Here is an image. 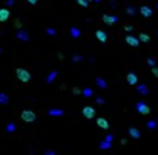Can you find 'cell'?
I'll use <instances>...</instances> for the list:
<instances>
[{
    "mask_svg": "<svg viewBox=\"0 0 158 155\" xmlns=\"http://www.w3.org/2000/svg\"><path fill=\"white\" fill-rule=\"evenodd\" d=\"M16 77L22 83H28L31 80V72L28 69H25V68H17L16 69Z\"/></svg>",
    "mask_w": 158,
    "mask_h": 155,
    "instance_id": "6da1fadb",
    "label": "cell"
},
{
    "mask_svg": "<svg viewBox=\"0 0 158 155\" xmlns=\"http://www.w3.org/2000/svg\"><path fill=\"white\" fill-rule=\"evenodd\" d=\"M20 118H22L25 123H34L35 118H37V115H35V112L31 111V109H25V111H22V114H20Z\"/></svg>",
    "mask_w": 158,
    "mask_h": 155,
    "instance_id": "7a4b0ae2",
    "label": "cell"
},
{
    "mask_svg": "<svg viewBox=\"0 0 158 155\" xmlns=\"http://www.w3.org/2000/svg\"><path fill=\"white\" fill-rule=\"evenodd\" d=\"M135 109L141 114V115H149L151 114V108L148 103H144V101H138L137 105H135Z\"/></svg>",
    "mask_w": 158,
    "mask_h": 155,
    "instance_id": "3957f363",
    "label": "cell"
},
{
    "mask_svg": "<svg viewBox=\"0 0 158 155\" xmlns=\"http://www.w3.org/2000/svg\"><path fill=\"white\" fill-rule=\"evenodd\" d=\"M16 38L17 40H20V42H29V32L26 31V29H19L17 32H16Z\"/></svg>",
    "mask_w": 158,
    "mask_h": 155,
    "instance_id": "277c9868",
    "label": "cell"
},
{
    "mask_svg": "<svg viewBox=\"0 0 158 155\" xmlns=\"http://www.w3.org/2000/svg\"><path fill=\"white\" fill-rule=\"evenodd\" d=\"M138 12H140V14H141L144 19H149V17H152V14H154L152 8H151V6H148V5H143V6H140Z\"/></svg>",
    "mask_w": 158,
    "mask_h": 155,
    "instance_id": "5b68a950",
    "label": "cell"
},
{
    "mask_svg": "<svg viewBox=\"0 0 158 155\" xmlns=\"http://www.w3.org/2000/svg\"><path fill=\"white\" fill-rule=\"evenodd\" d=\"M82 114H83V117H85V118L91 120V118H94V117H95V109L92 108V106H85L83 111H82Z\"/></svg>",
    "mask_w": 158,
    "mask_h": 155,
    "instance_id": "8992f818",
    "label": "cell"
},
{
    "mask_svg": "<svg viewBox=\"0 0 158 155\" xmlns=\"http://www.w3.org/2000/svg\"><path fill=\"white\" fill-rule=\"evenodd\" d=\"M103 22H104V25H108V26H112L114 23L118 22V17L117 16H111V14H104L103 16Z\"/></svg>",
    "mask_w": 158,
    "mask_h": 155,
    "instance_id": "52a82bcc",
    "label": "cell"
},
{
    "mask_svg": "<svg viewBox=\"0 0 158 155\" xmlns=\"http://www.w3.org/2000/svg\"><path fill=\"white\" fill-rule=\"evenodd\" d=\"M126 43L129 46H132V48H137L140 45V40H138V37H134V35H126Z\"/></svg>",
    "mask_w": 158,
    "mask_h": 155,
    "instance_id": "ba28073f",
    "label": "cell"
},
{
    "mask_svg": "<svg viewBox=\"0 0 158 155\" xmlns=\"http://www.w3.org/2000/svg\"><path fill=\"white\" fill-rule=\"evenodd\" d=\"M126 82H127L130 86H135V85H138V77H137V74H134V72H129V74L126 75Z\"/></svg>",
    "mask_w": 158,
    "mask_h": 155,
    "instance_id": "9c48e42d",
    "label": "cell"
},
{
    "mask_svg": "<svg viewBox=\"0 0 158 155\" xmlns=\"http://www.w3.org/2000/svg\"><path fill=\"white\" fill-rule=\"evenodd\" d=\"M11 16V12L8 8H0V23H5Z\"/></svg>",
    "mask_w": 158,
    "mask_h": 155,
    "instance_id": "30bf717a",
    "label": "cell"
},
{
    "mask_svg": "<svg viewBox=\"0 0 158 155\" xmlns=\"http://www.w3.org/2000/svg\"><path fill=\"white\" fill-rule=\"evenodd\" d=\"M95 37H97V40L101 42V43H106L108 42V34L104 32V31H101V29H97L95 31Z\"/></svg>",
    "mask_w": 158,
    "mask_h": 155,
    "instance_id": "8fae6325",
    "label": "cell"
},
{
    "mask_svg": "<svg viewBox=\"0 0 158 155\" xmlns=\"http://www.w3.org/2000/svg\"><path fill=\"white\" fill-rule=\"evenodd\" d=\"M97 126L100 127V129H104V131H108L109 129V121L106 120V118H103V117H100V118H97Z\"/></svg>",
    "mask_w": 158,
    "mask_h": 155,
    "instance_id": "7c38bea8",
    "label": "cell"
},
{
    "mask_svg": "<svg viewBox=\"0 0 158 155\" xmlns=\"http://www.w3.org/2000/svg\"><path fill=\"white\" fill-rule=\"evenodd\" d=\"M127 134L130 135V137H132V138H135V140H138L140 137H141V132H140V129H137V127H129L127 129Z\"/></svg>",
    "mask_w": 158,
    "mask_h": 155,
    "instance_id": "4fadbf2b",
    "label": "cell"
},
{
    "mask_svg": "<svg viewBox=\"0 0 158 155\" xmlns=\"http://www.w3.org/2000/svg\"><path fill=\"white\" fill-rule=\"evenodd\" d=\"M69 35H71L72 38H80V35H82V31L78 29L77 26H71V28H69Z\"/></svg>",
    "mask_w": 158,
    "mask_h": 155,
    "instance_id": "5bb4252c",
    "label": "cell"
},
{
    "mask_svg": "<svg viewBox=\"0 0 158 155\" xmlns=\"http://www.w3.org/2000/svg\"><path fill=\"white\" fill-rule=\"evenodd\" d=\"M63 114H64L63 109H49L48 111V115H51V117H61Z\"/></svg>",
    "mask_w": 158,
    "mask_h": 155,
    "instance_id": "9a60e30c",
    "label": "cell"
},
{
    "mask_svg": "<svg viewBox=\"0 0 158 155\" xmlns=\"http://www.w3.org/2000/svg\"><path fill=\"white\" fill-rule=\"evenodd\" d=\"M138 40L143 42V43H149V42H151V35L146 34V32H140V34H138Z\"/></svg>",
    "mask_w": 158,
    "mask_h": 155,
    "instance_id": "2e32d148",
    "label": "cell"
},
{
    "mask_svg": "<svg viewBox=\"0 0 158 155\" xmlns=\"http://www.w3.org/2000/svg\"><path fill=\"white\" fill-rule=\"evenodd\" d=\"M137 91H138V94H141V95H148V94H149V88H148L146 85H138V86H137Z\"/></svg>",
    "mask_w": 158,
    "mask_h": 155,
    "instance_id": "e0dca14e",
    "label": "cell"
},
{
    "mask_svg": "<svg viewBox=\"0 0 158 155\" xmlns=\"http://www.w3.org/2000/svg\"><path fill=\"white\" fill-rule=\"evenodd\" d=\"M95 83H97V86H98L100 89H106V88H108L106 80H104V79H101V77H97V79H95Z\"/></svg>",
    "mask_w": 158,
    "mask_h": 155,
    "instance_id": "ac0fdd59",
    "label": "cell"
},
{
    "mask_svg": "<svg viewBox=\"0 0 158 155\" xmlns=\"http://www.w3.org/2000/svg\"><path fill=\"white\" fill-rule=\"evenodd\" d=\"M126 14L130 16V17H134V16L137 14V8H135L134 5H127V6H126Z\"/></svg>",
    "mask_w": 158,
    "mask_h": 155,
    "instance_id": "d6986e66",
    "label": "cell"
},
{
    "mask_svg": "<svg viewBox=\"0 0 158 155\" xmlns=\"http://www.w3.org/2000/svg\"><path fill=\"white\" fill-rule=\"evenodd\" d=\"M57 74H58L57 71H52V72H49V74H48V77H46V83H48V85H51L52 82H54V80L57 79Z\"/></svg>",
    "mask_w": 158,
    "mask_h": 155,
    "instance_id": "ffe728a7",
    "label": "cell"
},
{
    "mask_svg": "<svg viewBox=\"0 0 158 155\" xmlns=\"http://www.w3.org/2000/svg\"><path fill=\"white\" fill-rule=\"evenodd\" d=\"M111 148H112V143H109V141H106V140H101V141H100V149L108 151V149H111Z\"/></svg>",
    "mask_w": 158,
    "mask_h": 155,
    "instance_id": "44dd1931",
    "label": "cell"
},
{
    "mask_svg": "<svg viewBox=\"0 0 158 155\" xmlns=\"http://www.w3.org/2000/svg\"><path fill=\"white\" fill-rule=\"evenodd\" d=\"M9 103V97L3 92H0V105H8Z\"/></svg>",
    "mask_w": 158,
    "mask_h": 155,
    "instance_id": "7402d4cb",
    "label": "cell"
},
{
    "mask_svg": "<svg viewBox=\"0 0 158 155\" xmlns=\"http://www.w3.org/2000/svg\"><path fill=\"white\" fill-rule=\"evenodd\" d=\"M157 126H158V121H157V120H149V121H146V127L151 129V131H152V129H155Z\"/></svg>",
    "mask_w": 158,
    "mask_h": 155,
    "instance_id": "603a6c76",
    "label": "cell"
},
{
    "mask_svg": "<svg viewBox=\"0 0 158 155\" xmlns=\"http://www.w3.org/2000/svg\"><path fill=\"white\" fill-rule=\"evenodd\" d=\"M16 127H17L16 123H8V124H6V132H8V134L16 132Z\"/></svg>",
    "mask_w": 158,
    "mask_h": 155,
    "instance_id": "cb8c5ba5",
    "label": "cell"
},
{
    "mask_svg": "<svg viewBox=\"0 0 158 155\" xmlns=\"http://www.w3.org/2000/svg\"><path fill=\"white\" fill-rule=\"evenodd\" d=\"M82 94H83L85 97H92V95H94V91H92V89H91V88H85Z\"/></svg>",
    "mask_w": 158,
    "mask_h": 155,
    "instance_id": "d4e9b609",
    "label": "cell"
},
{
    "mask_svg": "<svg viewBox=\"0 0 158 155\" xmlns=\"http://www.w3.org/2000/svg\"><path fill=\"white\" fill-rule=\"evenodd\" d=\"M46 34H48L49 37H55V35H57V31H55L54 28H51V26H48V28H46Z\"/></svg>",
    "mask_w": 158,
    "mask_h": 155,
    "instance_id": "484cf974",
    "label": "cell"
},
{
    "mask_svg": "<svg viewBox=\"0 0 158 155\" xmlns=\"http://www.w3.org/2000/svg\"><path fill=\"white\" fill-rule=\"evenodd\" d=\"M77 3L80 5L82 8H88L89 6V2H86V0H77Z\"/></svg>",
    "mask_w": 158,
    "mask_h": 155,
    "instance_id": "4316f807",
    "label": "cell"
},
{
    "mask_svg": "<svg viewBox=\"0 0 158 155\" xmlns=\"http://www.w3.org/2000/svg\"><path fill=\"white\" fill-rule=\"evenodd\" d=\"M155 63H157V60H155L154 57H149V58H148V64H149L151 68H155Z\"/></svg>",
    "mask_w": 158,
    "mask_h": 155,
    "instance_id": "83f0119b",
    "label": "cell"
},
{
    "mask_svg": "<svg viewBox=\"0 0 158 155\" xmlns=\"http://www.w3.org/2000/svg\"><path fill=\"white\" fill-rule=\"evenodd\" d=\"M14 26L17 28V31L22 29V22H20V19H16V20H14Z\"/></svg>",
    "mask_w": 158,
    "mask_h": 155,
    "instance_id": "f1b7e54d",
    "label": "cell"
},
{
    "mask_svg": "<svg viewBox=\"0 0 158 155\" xmlns=\"http://www.w3.org/2000/svg\"><path fill=\"white\" fill-rule=\"evenodd\" d=\"M95 101L98 103V105H106V100H104L103 97H97V98H95Z\"/></svg>",
    "mask_w": 158,
    "mask_h": 155,
    "instance_id": "f546056e",
    "label": "cell"
},
{
    "mask_svg": "<svg viewBox=\"0 0 158 155\" xmlns=\"http://www.w3.org/2000/svg\"><path fill=\"white\" fill-rule=\"evenodd\" d=\"M82 60H83L82 55H74V57H72V61H74V63H78V61H82Z\"/></svg>",
    "mask_w": 158,
    "mask_h": 155,
    "instance_id": "4dcf8cb0",
    "label": "cell"
},
{
    "mask_svg": "<svg viewBox=\"0 0 158 155\" xmlns=\"http://www.w3.org/2000/svg\"><path fill=\"white\" fill-rule=\"evenodd\" d=\"M132 29H134L132 25H124V31L126 32H132Z\"/></svg>",
    "mask_w": 158,
    "mask_h": 155,
    "instance_id": "1f68e13d",
    "label": "cell"
},
{
    "mask_svg": "<svg viewBox=\"0 0 158 155\" xmlns=\"http://www.w3.org/2000/svg\"><path fill=\"white\" fill-rule=\"evenodd\" d=\"M104 140L109 141V143H112V141H114V135H112V134H108L106 137H104Z\"/></svg>",
    "mask_w": 158,
    "mask_h": 155,
    "instance_id": "d6a6232c",
    "label": "cell"
},
{
    "mask_svg": "<svg viewBox=\"0 0 158 155\" xmlns=\"http://www.w3.org/2000/svg\"><path fill=\"white\" fill-rule=\"evenodd\" d=\"M43 155H57V154L52 151V149H46V151L43 152Z\"/></svg>",
    "mask_w": 158,
    "mask_h": 155,
    "instance_id": "836d02e7",
    "label": "cell"
},
{
    "mask_svg": "<svg viewBox=\"0 0 158 155\" xmlns=\"http://www.w3.org/2000/svg\"><path fill=\"white\" fill-rule=\"evenodd\" d=\"M72 92H74L75 95H78V94H80V92H83V91H80L78 88H72Z\"/></svg>",
    "mask_w": 158,
    "mask_h": 155,
    "instance_id": "e575fe53",
    "label": "cell"
},
{
    "mask_svg": "<svg viewBox=\"0 0 158 155\" xmlns=\"http://www.w3.org/2000/svg\"><path fill=\"white\" fill-rule=\"evenodd\" d=\"M152 74H154V77H158V68H157V66L152 68Z\"/></svg>",
    "mask_w": 158,
    "mask_h": 155,
    "instance_id": "d590c367",
    "label": "cell"
},
{
    "mask_svg": "<svg viewBox=\"0 0 158 155\" xmlns=\"http://www.w3.org/2000/svg\"><path fill=\"white\" fill-rule=\"evenodd\" d=\"M16 3V0H6V6H12Z\"/></svg>",
    "mask_w": 158,
    "mask_h": 155,
    "instance_id": "8d00e7d4",
    "label": "cell"
},
{
    "mask_svg": "<svg viewBox=\"0 0 158 155\" xmlns=\"http://www.w3.org/2000/svg\"><path fill=\"white\" fill-rule=\"evenodd\" d=\"M29 5H37V0H26Z\"/></svg>",
    "mask_w": 158,
    "mask_h": 155,
    "instance_id": "74e56055",
    "label": "cell"
},
{
    "mask_svg": "<svg viewBox=\"0 0 158 155\" xmlns=\"http://www.w3.org/2000/svg\"><path fill=\"white\" fill-rule=\"evenodd\" d=\"M94 2H95V3H100V2H101V0H94Z\"/></svg>",
    "mask_w": 158,
    "mask_h": 155,
    "instance_id": "f35d334b",
    "label": "cell"
},
{
    "mask_svg": "<svg viewBox=\"0 0 158 155\" xmlns=\"http://www.w3.org/2000/svg\"><path fill=\"white\" fill-rule=\"evenodd\" d=\"M86 2H94V0H86Z\"/></svg>",
    "mask_w": 158,
    "mask_h": 155,
    "instance_id": "ab89813d",
    "label": "cell"
},
{
    "mask_svg": "<svg viewBox=\"0 0 158 155\" xmlns=\"http://www.w3.org/2000/svg\"><path fill=\"white\" fill-rule=\"evenodd\" d=\"M0 54H2V48H0Z\"/></svg>",
    "mask_w": 158,
    "mask_h": 155,
    "instance_id": "60d3db41",
    "label": "cell"
},
{
    "mask_svg": "<svg viewBox=\"0 0 158 155\" xmlns=\"http://www.w3.org/2000/svg\"><path fill=\"white\" fill-rule=\"evenodd\" d=\"M157 9H158V2H157Z\"/></svg>",
    "mask_w": 158,
    "mask_h": 155,
    "instance_id": "b9f144b4",
    "label": "cell"
},
{
    "mask_svg": "<svg viewBox=\"0 0 158 155\" xmlns=\"http://www.w3.org/2000/svg\"><path fill=\"white\" fill-rule=\"evenodd\" d=\"M157 37H158V31H157Z\"/></svg>",
    "mask_w": 158,
    "mask_h": 155,
    "instance_id": "7bdbcfd3",
    "label": "cell"
},
{
    "mask_svg": "<svg viewBox=\"0 0 158 155\" xmlns=\"http://www.w3.org/2000/svg\"><path fill=\"white\" fill-rule=\"evenodd\" d=\"M112 2H115V0H112Z\"/></svg>",
    "mask_w": 158,
    "mask_h": 155,
    "instance_id": "ee69618b",
    "label": "cell"
},
{
    "mask_svg": "<svg viewBox=\"0 0 158 155\" xmlns=\"http://www.w3.org/2000/svg\"><path fill=\"white\" fill-rule=\"evenodd\" d=\"M157 121H158V120H157Z\"/></svg>",
    "mask_w": 158,
    "mask_h": 155,
    "instance_id": "f6af8a7d",
    "label": "cell"
}]
</instances>
